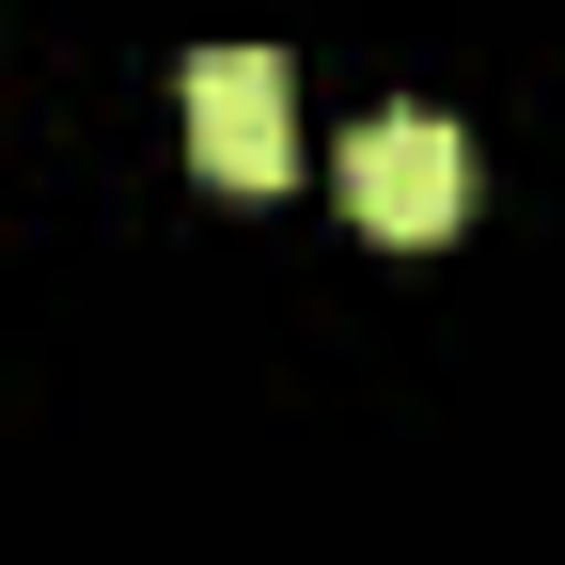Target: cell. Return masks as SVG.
Masks as SVG:
<instances>
[{
  "mask_svg": "<svg viewBox=\"0 0 565 565\" xmlns=\"http://www.w3.org/2000/svg\"><path fill=\"white\" fill-rule=\"evenodd\" d=\"M173 110H189V158L221 173V189H282V173H299V110H282V47H189Z\"/></svg>",
  "mask_w": 565,
  "mask_h": 565,
  "instance_id": "2",
  "label": "cell"
},
{
  "mask_svg": "<svg viewBox=\"0 0 565 565\" xmlns=\"http://www.w3.org/2000/svg\"><path fill=\"white\" fill-rule=\"evenodd\" d=\"M345 204H362L377 236H440L456 204H471V126L456 110H424V95H393V110H362L345 126Z\"/></svg>",
  "mask_w": 565,
  "mask_h": 565,
  "instance_id": "1",
  "label": "cell"
}]
</instances>
